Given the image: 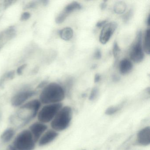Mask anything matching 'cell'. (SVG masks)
<instances>
[{"label":"cell","mask_w":150,"mask_h":150,"mask_svg":"<svg viewBox=\"0 0 150 150\" xmlns=\"http://www.w3.org/2000/svg\"><path fill=\"white\" fill-rule=\"evenodd\" d=\"M38 99L30 100L25 104L17 108L11 115L10 122L15 129H24L36 119L38 113L42 106Z\"/></svg>","instance_id":"obj_1"},{"label":"cell","mask_w":150,"mask_h":150,"mask_svg":"<svg viewBox=\"0 0 150 150\" xmlns=\"http://www.w3.org/2000/svg\"><path fill=\"white\" fill-rule=\"evenodd\" d=\"M66 92L64 88L56 82L48 83L41 90L39 99L42 105L60 103L64 99Z\"/></svg>","instance_id":"obj_2"},{"label":"cell","mask_w":150,"mask_h":150,"mask_svg":"<svg viewBox=\"0 0 150 150\" xmlns=\"http://www.w3.org/2000/svg\"><path fill=\"white\" fill-rule=\"evenodd\" d=\"M73 110L70 106H63L50 123L51 128L59 132L67 129L72 119Z\"/></svg>","instance_id":"obj_3"},{"label":"cell","mask_w":150,"mask_h":150,"mask_svg":"<svg viewBox=\"0 0 150 150\" xmlns=\"http://www.w3.org/2000/svg\"><path fill=\"white\" fill-rule=\"evenodd\" d=\"M11 144L19 150H35L37 146L28 128L22 129L16 133Z\"/></svg>","instance_id":"obj_4"},{"label":"cell","mask_w":150,"mask_h":150,"mask_svg":"<svg viewBox=\"0 0 150 150\" xmlns=\"http://www.w3.org/2000/svg\"><path fill=\"white\" fill-rule=\"evenodd\" d=\"M63 106L62 103L42 105L38 113L37 120L45 124L50 123Z\"/></svg>","instance_id":"obj_5"},{"label":"cell","mask_w":150,"mask_h":150,"mask_svg":"<svg viewBox=\"0 0 150 150\" xmlns=\"http://www.w3.org/2000/svg\"><path fill=\"white\" fill-rule=\"evenodd\" d=\"M37 94L36 90L25 86L15 93L11 99V104L14 108H19L30 100L33 99Z\"/></svg>","instance_id":"obj_6"},{"label":"cell","mask_w":150,"mask_h":150,"mask_svg":"<svg viewBox=\"0 0 150 150\" xmlns=\"http://www.w3.org/2000/svg\"><path fill=\"white\" fill-rule=\"evenodd\" d=\"M144 51L142 44V33L140 31L138 33L135 42L131 48L129 55L131 60L136 63L141 62L144 57Z\"/></svg>","instance_id":"obj_7"},{"label":"cell","mask_w":150,"mask_h":150,"mask_svg":"<svg viewBox=\"0 0 150 150\" xmlns=\"http://www.w3.org/2000/svg\"><path fill=\"white\" fill-rule=\"evenodd\" d=\"M28 129L37 144L38 139L49 128L47 124L43 123L37 120L31 123L28 125Z\"/></svg>","instance_id":"obj_8"},{"label":"cell","mask_w":150,"mask_h":150,"mask_svg":"<svg viewBox=\"0 0 150 150\" xmlns=\"http://www.w3.org/2000/svg\"><path fill=\"white\" fill-rule=\"evenodd\" d=\"M117 27V23L115 22H112L105 24L100 33L99 37L100 42L103 45L108 43L115 31Z\"/></svg>","instance_id":"obj_9"},{"label":"cell","mask_w":150,"mask_h":150,"mask_svg":"<svg viewBox=\"0 0 150 150\" xmlns=\"http://www.w3.org/2000/svg\"><path fill=\"white\" fill-rule=\"evenodd\" d=\"M59 134L57 132L51 128H49L38 139L37 145L40 147H43L50 144L58 137Z\"/></svg>","instance_id":"obj_10"},{"label":"cell","mask_w":150,"mask_h":150,"mask_svg":"<svg viewBox=\"0 0 150 150\" xmlns=\"http://www.w3.org/2000/svg\"><path fill=\"white\" fill-rule=\"evenodd\" d=\"M137 142L139 145L147 146L150 144V127H144L138 132Z\"/></svg>","instance_id":"obj_11"},{"label":"cell","mask_w":150,"mask_h":150,"mask_svg":"<svg viewBox=\"0 0 150 150\" xmlns=\"http://www.w3.org/2000/svg\"><path fill=\"white\" fill-rule=\"evenodd\" d=\"M16 133V129L13 127L7 128L4 130L0 136L1 142L5 144H9L13 140Z\"/></svg>","instance_id":"obj_12"},{"label":"cell","mask_w":150,"mask_h":150,"mask_svg":"<svg viewBox=\"0 0 150 150\" xmlns=\"http://www.w3.org/2000/svg\"><path fill=\"white\" fill-rule=\"evenodd\" d=\"M133 65L131 61L127 58L122 59L119 65V71L122 75H125L129 73L132 70Z\"/></svg>","instance_id":"obj_13"},{"label":"cell","mask_w":150,"mask_h":150,"mask_svg":"<svg viewBox=\"0 0 150 150\" xmlns=\"http://www.w3.org/2000/svg\"><path fill=\"white\" fill-rule=\"evenodd\" d=\"M81 8V6L79 3L76 1H74L67 5L62 11L61 13L66 17H67L69 14L74 11L80 10Z\"/></svg>","instance_id":"obj_14"},{"label":"cell","mask_w":150,"mask_h":150,"mask_svg":"<svg viewBox=\"0 0 150 150\" xmlns=\"http://www.w3.org/2000/svg\"><path fill=\"white\" fill-rule=\"evenodd\" d=\"M59 35L61 39L66 41L71 40L74 35L73 30L69 27L64 28L59 31Z\"/></svg>","instance_id":"obj_15"},{"label":"cell","mask_w":150,"mask_h":150,"mask_svg":"<svg viewBox=\"0 0 150 150\" xmlns=\"http://www.w3.org/2000/svg\"><path fill=\"white\" fill-rule=\"evenodd\" d=\"M144 50L147 54H150V29L146 30L145 32L144 37V44L143 45Z\"/></svg>","instance_id":"obj_16"},{"label":"cell","mask_w":150,"mask_h":150,"mask_svg":"<svg viewBox=\"0 0 150 150\" xmlns=\"http://www.w3.org/2000/svg\"><path fill=\"white\" fill-rule=\"evenodd\" d=\"M15 71H11L4 74L0 79V87L3 86L7 81L13 79L15 76Z\"/></svg>","instance_id":"obj_17"},{"label":"cell","mask_w":150,"mask_h":150,"mask_svg":"<svg viewBox=\"0 0 150 150\" xmlns=\"http://www.w3.org/2000/svg\"><path fill=\"white\" fill-rule=\"evenodd\" d=\"M127 6L123 1H118L115 4L114 9L115 13L117 14H122L126 10Z\"/></svg>","instance_id":"obj_18"},{"label":"cell","mask_w":150,"mask_h":150,"mask_svg":"<svg viewBox=\"0 0 150 150\" xmlns=\"http://www.w3.org/2000/svg\"><path fill=\"white\" fill-rule=\"evenodd\" d=\"M122 106L121 105H117V106H111L109 107L106 110L105 114L107 115H113L119 111Z\"/></svg>","instance_id":"obj_19"},{"label":"cell","mask_w":150,"mask_h":150,"mask_svg":"<svg viewBox=\"0 0 150 150\" xmlns=\"http://www.w3.org/2000/svg\"><path fill=\"white\" fill-rule=\"evenodd\" d=\"M120 51H121V50H120V47H119V45L117 44V42L115 41L114 44H113L112 52H113V56L115 59L118 57Z\"/></svg>","instance_id":"obj_20"},{"label":"cell","mask_w":150,"mask_h":150,"mask_svg":"<svg viewBox=\"0 0 150 150\" xmlns=\"http://www.w3.org/2000/svg\"><path fill=\"white\" fill-rule=\"evenodd\" d=\"M98 92H99V90H98V88L96 87L94 88L91 91V93H90V96L89 97V100L91 101L94 100L98 95Z\"/></svg>","instance_id":"obj_21"},{"label":"cell","mask_w":150,"mask_h":150,"mask_svg":"<svg viewBox=\"0 0 150 150\" xmlns=\"http://www.w3.org/2000/svg\"><path fill=\"white\" fill-rule=\"evenodd\" d=\"M31 14L28 12H24L22 14L21 16V20L22 21H26L30 19Z\"/></svg>","instance_id":"obj_22"},{"label":"cell","mask_w":150,"mask_h":150,"mask_svg":"<svg viewBox=\"0 0 150 150\" xmlns=\"http://www.w3.org/2000/svg\"><path fill=\"white\" fill-rule=\"evenodd\" d=\"M132 15H133V10L132 9L129 10L125 15H124L123 18L125 22L126 23L129 21L132 17Z\"/></svg>","instance_id":"obj_23"},{"label":"cell","mask_w":150,"mask_h":150,"mask_svg":"<svg viewBox=\"0 0 150 150\" xmlns=\"http://www.w3.org/2000/svg\"><path fill=\"white\" fill-rule=\"evenodd\" d=\"M27 64H23L21 65L20 67H18L17 70H16V72L17 74L19 75H22L23 73L24 70H25L26 67H27Z\"/></svg>","instance_id":"obj_24"},{"label":"cell","mask_w":150,"mask_h":150,"mask_svg":"<svg viewBox=\"0 0 150 150\" xmlns=\"http://www.w3.org/2000/svg\"><path fill=\"white\" fill-rule=\"evenodd\" d=\"M94 57L96 59H99L101 58L102 54L100 50L99 49H97L95 52Z\"/></svg>","instance_id":"obj_25"},{"label":"cell","mask_w":150,"mask_h":150,"mask_svg":"<svg viewBox=\"0 0 150 150\" xmlns=\"http://www.w3.org/2000/svg\"><path fill=\"white\" fill-rule=\"evenodd\" d=\"M107 21H99L96 24V26L97 28H101L103 26H104L107 23Z\"/></svg>","instance_id":"obj_26"},{"label":"cell","mask_w":150,"mask_h":150,"mask_svg":"<svg viewBox=\"0 0 150 150\" xmlns=\"http://www.w3.org/2000/svg\"><path fill=\"white\" fill-rule=\"evenodd\" d=\"M7 150H19L16 147H15L13 145L10 144L8 145Z\"/></svg>","instance_id":"obj_27"},{"label":"cell","mask_w":150,"mask_h":150,"mask_svg":"<svg viewBox=\"0 0 150 150\" xmlns=\"http://www.w3.org/2000/svg\"><path fill=\"white\" fill-rule=\"evenodd\" d=\"M100 74H96L94 78V82L95 83H97V82L100 81Z\"/></svg>","instance_id":"obj_28"},{"label":"cell","mask_w":150,"mask_h":150,"mask_svg":"<svg viewBox=\"0 0 150 150\" xmlns=\"http://www.w3.org/2000/svg\"><path fill=\"white\" fill-rule=\"evenodd\" d=\"M106 7H107V3H106V1H103L100 4V8L101 10H103L105 9Z\"/></svg>","instance_id":"obj_29"},{"label":"cell","mask_w":150,"mask_h":150,"mask_svg":"<svg viewBox=\"0 0 150 150\" xmlns=\"http://www.w3.org/2000/svg\"><path fill=\"white\" fill-rule=\"evenodd\" d=\"M150 15L148 16V17H147V19H146V24L147 26H150Z\"/></svg>","instance_id":"obj_30"},{"label":"cell","mask_w":150,"mask_h":150,"mask_svg":"<svg viewBox=\"0 0 150 150\" xmlns=\"http://www.w3.org/2000/svg\"><path fill=\"white\" fill-rule=\"evenodd\" d=\"M113 80L114 81H118L119 80V77H117V76L115 75L114 77H113Z\"/></svg>","instance_id":"obj_31"}]
</instances>
